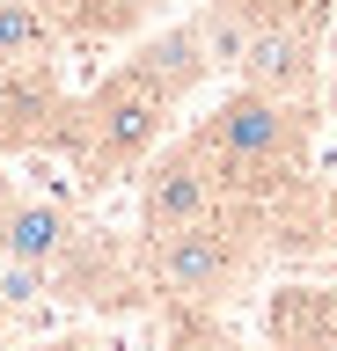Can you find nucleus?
<instances>
[{
    "instance_id": "obj_1",
    "label": "nucleus",
    "mask_w": 337,
    "mask_h": 351,
    "mask_svg": "<svg viewBox=\"0 0 337 351\" xmlns=\"http://www.w3.org/2000/svg\"><path fill=\"white\" fill-rule=\"evenodd\" d=\"M205 73H213V59H205L198 22H169V29H154V37H139L89 95H73L67 161L89 176V183L132 176L139 161L169 139L176 103L205 81Z\"/></svg>"
},
{
    "instance_id": "obj_2",
    "label": "nucleus",
    "mask_w": 337,
    "mask_h": 351,
    "mask_svg": "<svg viewBox=\"0 0 337 351\" xmlns=\"http://www.w3.org/2000/svg\"><path fill=\"white\" fill-rule=\"evenodd\" d=\"M257 256H264V227L249 213H235V205H220V213L191 219L176 234H147L139 241V278L161 300H176L183 315H198V307L213 315L235 285H249Z\"/></svg>"
},
{
    "instance_id": "obj_3",
    "label": "nucleus",
    "mask_w": 337,
    "mask_h": 351,
    "mask_svg": "<svg viewBox=\"0 0 337 351\" xmlns=\"http://www.w3.org/2000/svg\"><path fill=\"white\" fill-rule=\"evenodd\" d=\"M323 29H330V0L249 22L235 81L264 88V95H286V103H323Z\"/></svg>"
},
{
    "instance_id": "obj_4",
    "label": "nucleus",
    "mask_w": 337,
    "mask_h": 351,
    "mask_svg": "<svg viewBox=\"0 0 337 351\" xmlns=\"http://www.w3.org/2000/svg\"><path fill=\"white\" fill-rule=\"evenodd\" d=\"M220 213V176H213V161L198 154V139L183 132L176 147L161 139L147 161H139V241L147 234H176V227H191V219Z\"/></svg>"
},
{
    "instance_id": "obj_5",
    "label": "nucleus",
    "mask_w": 337,
    "mask_h": 351,
    "mask_svg": "<svg viewBox=\"0 0 337 351\" xmlns=\"http://www.w3.org/2000/svg\"><path fill=\"white\" fill-rule=\"evenodd\" d=\"M73 95L59 66H8L0 73V154H67Z\"/></svg>"
},
{
    "instance_id": "obj_6",
    "label": "nucleus",
    "mask_w": 337,
    "mask_h": 351,
    "mask_svg": "<svg viewBox=\"0 0 337 351\" xmlns=\"http://www.w3.org/2000/svg\"><path fill=\"white\" fill-rule=\"evenodd\" d=\"M81 234H89V227H81V213H73L67 197H45V191H8L0 197V256L8 263H45V271H59Z\"/></svg>"
},
{
    "instance_id": "obj_7",
    "label": "nucleus",
    "mask_w": 337,
    "mask_h": 351,
    "mask_svg": "<svg viewBox=\"0 0 337 351\" xmlns=\"http://www.w3.org/2000/svg\"><path fill=\"white\" fill-rule=\"evenodd\" d=\"M264 329L271 351H337V293L330 285H279Z\"/></svg>"
},
{
    "instance_id": "obj_8",
    "label": "nucleus",
    "mask_w": 337,
    "mask_h": 351,
    "mask_svg": "<svg viewBox=\"0 0 337 351\" xmlns=\"http://www.w3.org/2000/svg\"><path fill=\"white\" fill-rule=\"evenodd\" d=\"M37 8L59 29V44H117L154 15L147 0H37Z\"/></svg>"
},
{
    "instance_id": "obj_9",
    "label": "nucleus",
    "mask_w": 337,
    "mask_h": 351,
    "mask_svg": "<svg viewBox=\"0 0 337 351\" xmlns=\"http://www.w3.org/2000/svg\"><path fill=\"white\" fill-rule=\"evenodd\" d=\"M8 66H59V29L37 0H0V73Z\"/></svg>"
},
{
    "instance_id": "obj_10",
    "label": "nucleus",
    "mask_w": 337,
    "mask_h": 351,
    "mask_svg": "<svg viewBox=\"0 0 337 351\" xmlns=\"http://www.w3.org/2000/svg\"><path fill=\"white\" fill-rule=\"evenodd\" d=\"M45 293H51L45 263H8V256H0V307H8V315H15V307H37Z\"/></svg>"
},
{
    "instance_id": "obj_11",
    "label": "nucleus",
    "mask_w": 337,
    "mask_h": 351,
    "mask_svg": "<svg viewBox=\"0 0 337 351\" xmlns=\"http://www.w3.org/2000/svg\"><path fill=\"white\" fill-rule=\"evenodd\" d=\"M323 241H330V249H337V183H330V191H323Z\"/></svg>"
},
{
    "instance_id": "obj_12",
    "label": "nucleus",
    "mask_w": 337,
    "mask_h": 351,
    "mask_svg": "<svg viewBox=\"0 0 337 351\" xmlns=\"http://www.w3.org/2000/svg\"><path fill=\"white\" fill-rule=\"evenodd\" d=\"M323 117H330V125H337V66H330V73H323Z\"/></svg>"
},
{
    "instance_id": "obj_13",
    "label": "nucleus",
    "mask_w": 337,
    "mask_h": 351,
    "mask_svg": "<svg viewBox=\"0 0 337 351\" xmlns=\"http://www.w3.org/2000/svg\"><path fill=\"white\" fill-rule=\"evenodd\" d=\"M8 191H15V176H8V154H0V197H8Z\"/></svg>"
},
{
    "instance_id": "obj_14",
    "label": "nucleus",
    "mask_w": 337,
    "mask_h": 351,
    "mask_svg": "<svg viewBox=\"0 0 337 351\" xmlns=\"http://www.w3.org/2000/svg\"><path fill=\"white\" fill-rule=\"evenodd\" d=\"M0 337H8V307H0Z\"/></svg>"
},
{
    "instance_id": "obj_15",
    "label": "nucleus",
    "mask_w": 337,
    "mask_h": 351,
    "mask_svg": "<svg viewBox=\"0 0 337 351\" xmlns=\"http://www.w3.org/2000/svg\"><path fill=\"white\" fill-rule=\"evenodd\" d=\"M198 8H227V0H198Z\"/></svg>"
},
{
    "instance_id": "obj_16",
    "label": "nucleus",
    "mask_w": 337,
    "mask_h": 351,
    "mask_svg": "<svg viewBox=\"0 0 337 351\" xmlns=\"http://www.w3.org/2000/svg\"><path fill=\"white\" fill-rule=\"evenodd\" d=\"M176 351H191V344H176ZM213 351H220V344H213Z\"/></svg>"
},
{
    "instance_id": "obj_17",
    "label": "nucleus",
    "mask_w": 337,
    "mask_h": 351,
    "mask_svg": "<svg viewBox=\"0 0 337 351\" xmlns=\"http://www.w3.org/2000/svg\"><path fill=\"white\" fill-rule=\"evenodd\" d=\"M147 8H154V0H147Z\"/></svg>"
}]
</instances>
